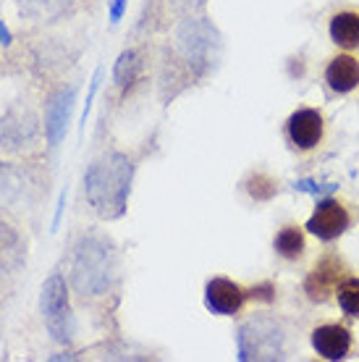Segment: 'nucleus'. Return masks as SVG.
I'll return each instance as SVG.
<instances>
[{
	"instance_id": "obj_1",
	"label": "nucleus",
	"mask_w": 359,
	"mask_h": 362,
	"mask_svg": "<svg viewBox=\"0 0 359 362\" xmlns=\"http://www.w3.org/2000/svg\"><path fill=\"white\" fill-rule=\"evenodd\" d=\"M283 139L297 158L310 160L323 153L331 142V121L323 108L299 105L297 110L288 113L286 124H283Z\"/></svg>"
},
{
	"instance_id": "obj_2",
	"label": "nucleus",
	"mask_w": 359,
	"mask_h": 362,
	"mask_svg": "<svg viewBox=\"0 0 359 362\" xmlns=\"http://www.w3.org/2000/svg\"><path fill=\"white\" fill-rule=\"evenodd\" d=\"M351 273V265L346 263L339 250H323L307 268L302 279V291L312 305H328L336 299V289Z\"/></svg>"
},
{
	"instance_id": "obj_3",
	"label": "nucleus",
	"mask_w": 359,
	"mask_h": 362,
	"mask_svg": "<svg viewBox=\"0 0 359 362\" xmlns=\"http://www.w3.org/2000/svg\"><path fill=\"white\" fill-rule=\"evenodd\" d=\"M354 208L343 197H325L314 205L312 216L307 218V231L310 236L320 239L325 245H331L336 239H341L351 226H354Z\"/></svg>"
},
{
	"instance_id": "obj_4",
	"label": "nucleus",
	"mask_w": 359,
	"mask_h": 362,
	"mask_svg": "<svg viewBox=\"0 0 359 362\" xmlns=\"http://www.w3.org/2000/svg\"><path fill=\"white\" fill-rule=\"evenodd\" d=\"M252 299H254V291L228 276H213L205 284V305L216 315H239Z\"/></svg>"
},
{
	"instance_id": "obj_5",
	"label": "nucleus",
	"mask_w": 359,
	"mask_h": 362,
	"mask_svg": "<svg viewBox=\"0 0 359 362\" xmlns=\"http://www.w3.org/2000/svg\"><path fill=\"white\" fill-rule=\"evenodd\" d=\"M310 341H312V349L320 360L339 362L346 360L354 349V331L343 320H323L312 328Z\"/></svg>"
},
{
	"instance_id": "obj_6",
	"label": "nucleus",
	"mask_w": 359,
	"mask_h": 362,
	"mask_svg": "<svg viewBox=\"0 0 359 362\" xmlns=\"http://www.w3.org/2000/svg\"><path fill=\"white\" fill-rule=\"evenodd\" d=\"M323 82L325 87L339 95V98H346L351 92L359 90V53H351V50H339L333 53L323 66Z\"/></svg>"
},
{
	"instance_id": "obj_7",
	"label": "nucleus",
	"mask_w": 359,
	"mask_h": 362,
	"mask_svg": "<svg viewBox=\"0 0 359 362\" xmlns=\"http://www.w3.org/2000/svg\"><path fill=\"white\" fill-rule=\"evenodd\" d=\"M273 252L281 263L302 265L310 255V231L297 221H286L273 236Z\"/></svg>"
},
{
	"instance_id": "obj_8",
	"label": "nucleus",
	"mask_w": 359,
	"mask_h": 362,
	"mask_svg": "<svg viewBox=\"0 0 359 362\" xmlns=\"http://www.w3.org/2000/svg\"><path fill=\"white\" fill-rule=\"evenodd\" d=\"M328 37L339 50L359 53V8L343 6L328 16Z\"/></svg>"
},
{
	"instance_id": "obj_9",
	"label": "nucleus",
	"mask_w": 359,
	"mask_h": 362,
	"mask_svg": "<svg viewBox=\"0 0 359 362\" xmlns=\"http://www.w3.org/2000/svg\"><path fill=\"white\" fill-rule=\"evenodd\" d=\"M333 302L339 305V310H341L346 317H359V276L357 273H349V276L339 284Z\"/></svg>"
},
{
	"instance_id": "obj_10",
	"label": "nucleus",
	"mask_w": 359,
	"mask_h": 362,
	"mask_svg": "<svg viewBox=\"0 0 359 362\" xmlns=\"http://www.w3.org/2000/svg\"><path fill=\"white\" fill-rule=\"evenodd\" d=\"M244 192H249V197L257 199V202H268L278 194V181L265 171H252L244 179Z\"/></svg>"
},
{
	"instance_id": "obj_11",
	"label": "nucleus",
	"mask_w": 359,
	"mask_h": 362,
	"mask_svg": "<svg viewBox=\"0 0 359 362\" xmlns=\"http://www.w3.org/2000/svg\"><path fill=\"white\" fill-rule=\"evenodd\" d=\"M0 42H3V45H8V42H11V37H8V32H6V27H3V24H0Z\"/></svg>"
}]
</instances>
